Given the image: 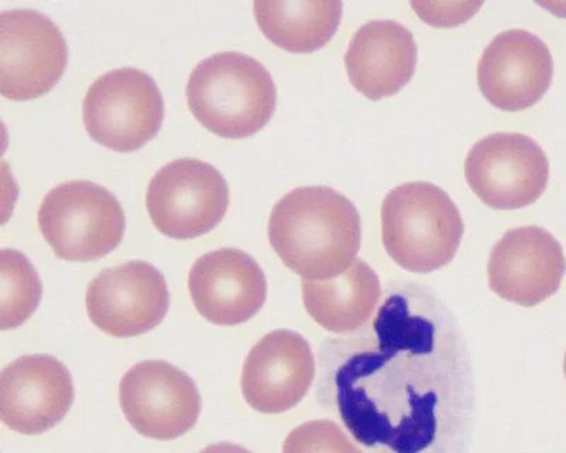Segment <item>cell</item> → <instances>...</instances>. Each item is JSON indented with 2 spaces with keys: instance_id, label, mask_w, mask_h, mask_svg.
<instances>
[{
  "instance_id": "6da1fadb",
  "label": "cell",
  "mask_w": 566,
  "mask_h": 453,
  "mask_svg": "<svg viewBox=\"0 0 566 453\" xmlns=\"http://www.w3.org/2000/svg\"><path fill=\"white\" fill-rule=\"evenodd\" d=\"M333 370L338 414L371 453H458L472 382L451 319L421 289L387 296L371 329L342 341Z\"/></svg>"
},
{
  "instance_id": "7a4b0ae2",
  "label": "cell",
  "mask_w": 566,
  "mask_h": 453,
  "mask_svg": "<svg viewBox=\"0 0 566 453\" xmlns=\"http://www.w3.org/2000/svg\"><path fill=\"white\" fill-rule=\"evenodd\" d=\"M268 236L286 268L306 281L336 278L361 245V220L346 196L326 186L292 190L272 209Z\"/></svg>"
},
{
  "instance_id": "3957f363",
  "label": "cell",
  "mask_w": 566,
  "mask_h": 453,
  "mask_svg": "<svg viewBox=\"0 0 566 453\" xmlns=\"http://www.w3.org/2000/svg\"><path fill=\"white\" fill-rule=\"evenodd\" d=\"M195 118L221 138H248L270 123L276 87L264 64L250 55L217 53L196 65L186 87Z\"/></svg>"
},
{
  "instance_id": "277c9868",
  "label": "cell",
  "mask_w": 566,
  "mask_h": 453,
  "mask_svg": "<svg viewBox=\"0 0 566 453\" xmlns=\"http://www.w3.org/2000/svg\"><path fill=\"white\" fill-rule=\"evenodd\" d=\"M381 227L387 254L416 274L451 264L464 234L458 206L428 181H409L389 191L382 201Z\"/></svg>"
},
{
  "instance_id": "5b68a950",
  "label": "cell",
  "mask_w": 566,
  "mask_h": 453,
  "mask_svg": "<svg viewBox=\"0 0 566 453\" xmlns=\"http://www.w3.org/2000/svg\"><path fill=\"white\" fill-rule=\"evenodd\" d=\"M40 231L54 254L90 263L113 253L125 234L123 206L88 180H71L49 191L39 210Z\"/></svg>"
},
{
  "instance_id": "8992f818",
  "label": "cell",
  "mask_w": 566,
  "mask_h": 453,
  "mask_svg": "<svg viewBox=\"0 0 566 453\" xmlns=\"http://www.w3.org/2000/svg\"><path fill=\"white\" fill-rule=\"evenodd\" d=\"M165 103L158 84L136 69L95 80L83 103L84 127L95 143L115 152H135L158 135Z\"/></svg>"
},
{
  "instance_id": "52a82bcc",
  "label": "cell",
  "mask_w": 566,
  "mask_h": 453,
  "mask_svg": "<svg viewBox=\"0 0 566 453\" xmlns=\"http://www.w3.org/2000/svg\"><path fill=\"white\" fill-rule=\"evenodd\" d=\"M230 204L229 185L203 160L184 158L151 178L146 208L151 223L175 240H191L214 230Z\"/></svg>"
},
{
  "instance_id": "ba28073f",
  "label": "cell",
  "mask_w": 566,
  "mask_h": 453,
  "mask_svg": "<svg viewBox=\"0 0 566 453\" xmlns=\"http://www.w3.org/2000/svg\"><path fill=\"white\" fill-rule=\"evenodd\" d=\"M470 189L495 210H517L535 203L548 186L544 149L523 134L497 133L479 140L464 162Z\"/></svg>"
},
{
  "instance_id": "9c48e42d",
  "label": "cell",
  "mask_w": 566,
  "mask_h": 453,
  "mask_svg": "<svg viewBox=\"0 0 566 453\" xmlns=\"http://www.w3.org/2000/svg\"><path fill=\"white\" fill-rule=\"evenodd\" d=\"M69 45L52 19L35 10L0 14V93L13 101L43 97L60 82Z\"/></svg>"
},
{
  "instance_id": "30bf717a",
  "label": "cell",
  "mask_w": 566,
  "mask_h": 453,
  "mask_svg": "<svg viewBox=\"0 0 566 453\" xmlns=\"http://www.w3.org/2000/svg\"><path fill=\"white\" fill-rule=\"evenodd\" d=\"M119 404L138 434L174 441L193 430L201 414V396L184 370L164 360H146L120 380Z\"/></svg>"
},
{
  "instance_id": "8fae6325",
  "label": "cell",
  "mask_w": 566,
  "mask_h": 453,
  "mask_svg": "<svg viewBox=\"0 0 566 453\" xmlns=\"http://www.w3.org/2000/svg\"><path fill=\"white\" fill-rule=\"evenodd\" d=\"M169 304L165 276L145 261L101 272L85 295L91 322L113 337H135L155 329L168 314Z\"/></svg>"
},
{
  "instance_id": "7c38bea8",
  "label": "cell",
  "mask_w": 566,
  "mask_h": 453,
  "mask_svg": "<svg viewBox=\"0 0 566 453\" xmlns=\"http://www.w3.org/2000/svg\"><path fill=\"white\" fill-rule=\"evenodd\" d=\"M565 272L563 245L535 225L509 230L493 246L488 265L490 289L524 308L557 294Z\"/></svg>"
},
{
  "instance_id": "4fadbf2b",
  "label": "cell",
  "mask_w": 566,
  "mask_h": 453,
  "mask_svg": "<svg viewBox=\"0 0 566 453\" xmlns=\"http://www.w3.org/2000/svg\"><path fill=\"white\" fill-rule=\"evenodd\" d=\"M315 376V356L305 337L292 330H274L247 356L242 397L261 414H282L305 399Z\"/></svg>"
},
{
  "instance_id": "5bb4252c",
  "label": "cell",
  "mask_w": 566,
  "mask_h": 453,
  "mask_svg": "<svg viewBox=\"0 0 566 453\" xmlns=\"http://www.w3.org/2000/svg\"><path fill=\"white\" fill-rule=\"evenodd\" d=\"M554 59L547 43L523 29L505 30L484 49L478 67L480 91L495 108L523 110L547 93Z\"/></svg>"
},
{
  "instance_id": "9a60e30c",
  "label": "cell",
  "mask_w": 566,
  "mask_h": 453,
  "mask_svg": "<svg viewBox=\"0 0 566 453\" xmlns=\"http://www.w3.org/2000/svg\"><path fill=\"white\" fill-rule=\"evenodd\" d=\"M73 402V379L53 356L20 357L0 376V418L18 434L40 435L52 430Z\"/></svg>"
},
{
  "instance_id": "2e32d148",
  "label": "cell",
  "mask_w": 566,
  "mask_h": 453,
  "mask_svg": "<svg viewBox=\"0 0 566 453\" xmlns=\"http://www.w3.org/2000/svg\"><path fill=\"white\" fill-rule=\"evenodd\" d=\"M189 291L197 312L210 324L237 326L262 309L268 284L252 256L237 249H220L196 261Z\"/></svg>"
},
{
  "instance_id": "e0dca14e",
  "label": "cell",
  "mask_w": 566,
  "mask_h": 453,
  "mask_svg": "<svg viewBox=\"0 0 566 453\" xmlns=\"http://www.w3.org/2000/svg\"><path fill=\"white\" fill-rule=\"evenodd\" d=\"M348 78L364 97L378 101L411 82L418 63L413 34L397 20H371L354 33L345 55Z\"/></svg>"
},
{
  "instance_id": "ac0fdd59",
  "label": "cell",
  "mask_w": 566,
  "mask_h": 453,
  "mask_svg": "<svg viewBox=\"0 0 566 453\" xmlns=\"http://www.w3.org/2000/svg\"><path fill=\"white\" fill-rule=\"evenodd\" d=\"M302 298L307 314L332 334H352L366 325L381 298L376 271L360 259L336 278L302 280Z\"/></svg>"
},
{
  "instance_id": "d6986e66",
  "label": "cell",
  "mask_w": 566,
  "mask_h": 453,
  "mask_svg": "<svg viewBox=\"0 0 566 453\" xmlns=\"http://www.w3.org/2000/svg\"><path fill=\"white\" fill-rule=\"evenodd\" d=\"M258 27L268 40L291 53H313L335 36L343 14L342 2H255Z\"/></svg>"
},
{
  "instance_id": "ffe728a7",
  "label": "cell",
  "mask_w": 566,
  "mask_h": 453,
  "mask_svg": "<svg viewBox=\"0 0 566 453\" xmlns=\"http://www.w3.org/2000/svg\"><path fill=\"white\" fill-rule=\"evenodd\" d=\"M43 285L28 256L17 250L0 253V327L17 329L40 305Z\"/></svg>"
},
{
  "instance_id": "44dd1931",
  "label": "cell",
  "mask_w": 566,
  "mask_h": 453,
  "mask_svg": "<svg viewBox=\"0 0 566 453\" xmlns=\"http://www.w3.org/2000/svg\"><path fill=\"white\" fill-rule=\"evenodd\" d=\"M282 453H363L340 426L331 420L307 421L291 431Z\"/></svg>"
},
{
  "instance_id": "7402d4cb",
  "label": "cell",
  "mask_w": 566,
  "mask_h": 453,
  "mask_svg": "<svg viewBox=\"0 0 566 453\" xmlns=\"http://www.w3.org/2000/svg\"><path fill=\"white\" fill-rule=\"evenodd\" d=\"M419 18L432 27H458L482 8V3H412Z\"/></svg>"
},
{
  "instance_id": "603a6c76",
  "label": "cell",
  "mask_w": 566,
  "mask_h": 453,
  "mask_svg": "<svg viewBox=\"0 0 566 453\" xmlns=\"http://www.w3.org/2000/svg\"><path fill=\"white\" fill-rule=\"evenodd\" d=\"M199 453H252L245 447L240 445L231 444V442H220V444H214L205 447L203 451Z\"/></svg>"
},
{
  "instance_id": "cb8c5ba5",
  "label": "cell",
  "mask_w": 566,
  "mask_h": 453,
  "mask_svg": "<svg viewBox=\"0 0 566 453\" xmlns=\"http://www.w3.org/2000/svg\"><path fill=\"white\" fill-rule=\"evenodd\" d=\"M564 372H565V379H566V354H565V360H564Z\"/></svg>"
}]
</instances>
